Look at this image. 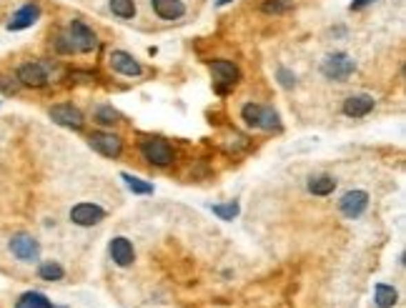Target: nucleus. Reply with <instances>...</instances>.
Returning <instances> with one entry per match:
<instances>
[{
  "label": "nucleus",
  "instance_id": "22",
  "mask_svg": "<svg viewBox=\"0 0 406 308\" xmlns=\"http://www.w3.org/2000/svg\"><path fill=\"white\" fill-rule=\"evenodd\" d=\"M108 6H110V10H113V15L123 18V21H128V18L136 15V0H110Z\"/></svg>",
  "mask_w": 406,
  "mask_h": 308
},
{
  "label": "nucleus",
  "instance_id": "26",
  "mask_svg": "<svg viewBox=\"0 0 406 308\" xmlns=\"http://www.w3.org/2000/svg\"><path fill=\"white\" fill-rule=\"evenodd\" d=\"M276 78H278V83H281V88H286V90L296 85V76H294V73H291L289 68H283V65H281L278 70H276Z\"/></svg>",
  "mask_w": 406,
  "mask_h": 308
},
{
  "label": "nucleus",
  "instance_id": "7",
  "mask_svg": "<svg viewBox=\"0 0 406 308\" xmlns=\"http://www.w3.org/2000/svg\"><path fill=\"white\" fill-rule=\"evenodd\" d=\"M68 41H70V45H73L76 53H90V50H96V45H98L96 33H93V30H90V28L85 25L83 21H70Z\"/></svg>",
  "mask_w": 406,
  "mask_h": 308
},
{
  "label": "nucleus",
  "instance_id": "9",
  "mask_svg": "<svg viewBox=\"0 0 406 308\" xmlns=\"http://www.w3.org/2000/svg\"><path fill=\"white\" fill-rule=\"evenodd\" d=\"M108 63H110V68L116 70V73H121V76H128V78L143 76V65H141L131 53H125V50H110Z\"/></svg>",
  "mask_w": 406,
  "mask_h": 308
},
{
  "label": "nucleus",
  "instance_id": "3",
  "mask_svg": "<svg viewBox=\"0 0 406 308\" xmlns=\"http://www.w3.org/2000/svg\"><path fill=\"white\" fill-rule=\"evenodd\" d=\"M354 70H356V63L349 53H331L324 58L321 63V73H324L329 81H338L344 83L354 76Z\"/></svg>",
  "mask_w": 406,
  "mask_h": 308
},
{
  "label": "nucleus",
  "instance_id": "13",
  "mask_svg": "<svg viewBox=\"0 0 406 308\" xmlns=\"http://www.w3.org/2000/svg\"><path fill=\"white\" fill-rule=\"evenodd\" d=\"M108 254L113 258V263L121 268H128L133 266V260H136V251H133V243L125 236H116V238L110 240L108 246Z\"/></svg>",
  "mask_w": 406,
  "mask_h": 308
},
{
  "label": "nucleus",
  "instance_id": "28",
  "mask_svg": "<svg viewBox=\"0 0 406 308\" xmlns=\"http://www.w3.org/2000/svg\"><path fill=\"white\" fill-rule=\"evenodd\" d=\"M8 81H10V78H0V90H3V93H15V85Z\"/></svg>",
  "mask_w": 406,
  "mask_h": 308
},
{
  "label": "nucleus",
  "instance_id": "4",
  "mask_svg": "<svg viewBox=\"0 0 406 308\" xmlns=\"http://www.w3.org/2000/svg\"><path fill=\"white\" fill-rule=\"evenodd\" d=\"M211 73H214V81H216V90H219L221 96L228 93V90H234L241 81V70L236 68L231 61H211Z\"/></svg>",
  "mask_w": 406,
  "mask_h": 308
},
{
  "label": "nucleus",
  "instance_id": "14",
  "mask_svg": "<svg viewBox=\"0 0 406 308\" xmlns=\"http://www.w3.org/2000/svg\"><path fill=\"white\" fill-rule=\"evenodd\" d=\"M374 105H376V101H374V96H369V93H356V96H349L344 101V116L346 118H364L369 116L374 110Z\"/></svg>",
  "mask_w": 406,
  "mask_h": 308
},
{
  "label": "nucleus",
  "instance_id": "29",
  "mask_svg": "<svg viewBox=\"0 0 406 308\" xmlns=\"http://www.w3.org/2000/svg\"><path fill=\"white\" fill-rule=\"evenodd\" d=\"M374 0H352V10H364L366 6H372Z\"/></svg>",
  "mask_w": 406,
  "mask_h": 308
},
{
  "label": "nucleus",
  "instance_id": "1",
  "mask_svg": "<svg viewBox=\"0 0 406 308\" xmlns=\"http://www.w3.org/2000/svg\"><path fill=\"white\" fill-rule=\"evenodd\" d=\"M241 118L246 125L258 130H281V116L271 105H258V103H246L241 108Z\"/></svg>",
  "mask_w": 406,
  "mask_h": 308
},
{
  "label": "nucleus",
  "instance_id": "17",
  "mask_svg": "<svg viewBox=\"0 0 406 308\" xmlns=\"http://www.w3.org/2000/svg\"><path fill=\"white\" fill-rule=\"evenodd\" d=\"M399 301V294H396V288L389 286V283H376L374 288V303L379 308H394Z\"/></svg>",
  "mask_w": 406,
  "mask_h": 308
},
{
  "label": "nucleus",
  "instance_id": "23",
  "mask_svg": "<svg viewBox=\"0 0 406 308\" xmlns=\"http://www.w3.org/2000/svg\"><path fill=\"white\" fill-rule=\"evenodd\" d=\"M121 178L125 181L128 191L138 193V196H151V193H153V185L151 183H145V181L136 178V176H131V173H121Z\"/></svg>",
  "mask_w": 406,
  "mask_h": 308
},
{
  "label": "nucleus",
  "instance_id": "24",
  "mask_svg": "<svg viewBox=\"0 0 406 308\" xmlns=\"http://www.w3.org/2000/svg\"><path fill=\"white\" fill-rule=\"evenodd\" d=\"M294 8V0H263L261 10L266 15H283Z\"/></svg>",
  "mask_w": 406,
  "mask_h": 308
},
{
  "label": "nucleus",
  "instance_id": "20",
  "mask_svg": "<svg viewBox=\"0 0 406 308\" xmlns=\"http://www.w3.org/2000/svg\"><path fill=\"white\" fill-rule=\"evenodd\" d=\"M38 276H41L43 281H63L65 271H63L61 263H55V260H45V263L38 266Z\"/></svg>",
  "mask_w": 406,
  "mask_h": 308
},
{
  "label": "nucleus",
  "instance_id": "19",
  "mask_svg": "<svg viewBox=\"0 0 406 308\" xmlns=\"http://www.w3.org/2000/svg\"><path fill=\"white\" fill-rule=\"evenodd\" d=\"M15 308H55L53 303L48 301V296L38 294V291H28L18 298Z\"/></svg>",
  "mask_w": 406,
  "mask_h": 308
},
{
  "label": "nucleus",
  "instance_id": "2",
  "mask_svg": "<svg viewBox=\"0 0 406 308\" xmlns=\"http://www.w3.org/2000/svg\"><path fill=\"white\" fill-rule=\"evenodd\" d=\"M141 156L151 165H159V168H165V165H171L176 161L171 143L163 141V138H143L141 141Z\"/></svg>",
  "mask_w": 406,
  "mask_h": 308
},
{
  "label": "nucleus",
  "instance_id": "11",
  "mask_svg": "<svg viewBox=\"0 0 406 308\" xmlns=\"http://www.w3.org/2000/svg\"><path fill=\"white\" fill-rule=\"evenodd\" d=\"M103 218H105V211L96 203H78L70 208V220H73L76 226H83V228L96 226V223H101Z\"/></svg>",
  "mask_w": 406,
  "mask_h": 308
},
{
  "label": "nucleus",
  "instance_id": "10",
  "mask_svg": "<svg viewBox=\"0 0 406 308\" xmlns=\"http://www.w3.org/2000/svg\"><path fill=\"white\" fill-rule=\"evenodd\" d=\"M18 83L26 88H43V85H48V70L43 63H23L18 68Z\"/></svg>",
  "mask_w": 406,
  "mask_h": 308
},
{
  "label": "nucleus",
  "instance_id": "5",
  "mask_svg": "<svg viewBox=\"0 0 406 308\" xmlns=\"http://www.w3.org/2000/svg\"><path fill=\"white\" fill-rule=\"evenodd\" d=\"M8 248L23 263H35V260L41 258V243L30 233H15L13 238H10V243H8Z\"/></svg>",
  "mask_w": 406,
  "mask_h": 308
},
{
  "label": "nucleus",
  "instance_id": "31",
  "mask_svg": "<svg viewBox=\"0 0 406 308\" xmlns=\"http://www.w3.org/2000/svg\"><path fill=\"white\" fill-rule=\"evenodd\" d=\"M226 3H231V0H219V6H226Z\"/></svg>",
  "mask_w": 406,
  "mask_h": 308
},
{
  "label": "nucleus",
  "instance_id": "25",
  "mask_svg": "<svg viewBox=\"0 0 406 308\" xmlns=\"http://www.w3.org/2000/svg\"><path fill=\"white\" fill-rule=\"evenodd\" d=\"M238 211H241V205L236 203V201H228L223 205H214V213L221 220H234L238 216Z\"/></svg>",
  "mask_w": 406,
  "mask_h": 308
},
{
  "label": "nucleus",
  "instance_id": "18",
  "mask_svg": "<svg viewBox=\"0 0 406 308\" xmlns=\"http://www.w3.org/2000/svg\"><path fill=\"white\" fill-rule=\"evenodd\" d=\"M336 188V178L334 176H311L309 178V193L314 196H329Z\"/></svg>",
  "mask_w": 406,
  "mask_h": 308
},
{
  "label": "nucleus",
  "instance_id": "6",
  "mask_svg": "<svg viewBox=\"0 0 406 308\" xmlns=\"http://www.w3.org/2000/svg\"><path fill=\"white\" fill-rule=\"evenodd\" d=\"M88 143L93 151H98L105 158H118L123 153V138L116 136V133H108V130H96V133H90Z\"/></svg>",
  "mask_w": 406,
  "mask_h": 308
},
{
  "label": "nucleus",
  "instance_id": "30",
  "mask_svg": "<svg viewBox=\"0 0 406 308\" xmlns=\"http://www.w3.org/2000/svg\"><path fill=\"white\" fill-rule=\"evenodd\" d=\"M70 78H78V81H93L96 76H90V73H70Z\"/></svg>",
  "mask_w": 406,
  "mask_h": 308
},
{
  "label": "nucleus",
  "instance_id": "15",
  "mask_svg": "<svg viewBox=\"0 0 406 308\" xmlns=\"http://www.w3.org/2000/svg\"><path fill=\"white\" fill-rule=\"evenodd\" d=\"M153 13L159 15L161 21H179L186 15V3L183 0H151Z\"/></svg>",
  "mask_w": 406,
  "mask_h": 308
},
{
  "label": "nucleus",
  "instance_id": "21",
  "mask_svg": "<svg viewBox=\"0 0 406 308\" xmlns=\"http://www.w3.org/2000/svg\"><path fill=\"white\" fill-rule=\"evenodd\" d=\"M98 125H116L121 123V116H118V110H113V105H98L96 113H93Z\"/></svg>",
  "mask_w": 406,
  "mask_h": 308
},
{
  "label": "nucleus",
  "instance_id": "27",
  "mask_svg": "<svg viewBox=\"0 0 406 308\" xmlns=\"http://www.w3.org/2000/svg\"><path fill=\"white\" fill-rule=\"evenodd\" d=\"M55 48H58V53H76L73 45H70V41H68V35H61V38L55 41Z\"/></svg>",
  "mask_w": 406,
  "mask_h": 308
},
{
  "label": "nucleus",
  "instance_id": "12",
  "mask_svg": "<svg viewBox=\"0 0 406 308\" xmlns=\"http://www.w3.org/2000/svg\"><path fill=\"white\" fill-rule=\"evenodd\" d=\"M366 208H369V193L366 191H349L344 193V198L338 201V211L352 220L358 218V216H364Z\"/></svg>",
  "mask_w": 406,
  "mask_h": 308
},
{
  "label": "nucleus",
  "instance_id": "8",
  "mask_svg": "<svg viewBox=\"0 0 406 308\" xmlns=\"http://www.w3.org/2000/svg\"><path fill=\"white\" fill-rule=\"evenodd\" d=\"M48 116L53 123L63 125V128H70V130H81L83 123H85L83 113L76 105H70V103H58V105H53V108L48 110Z\"/></svg>",
  "mask_w": 406,
  "mask_h": 308
},
{
  "label": "nucleus",
  "instance_id": "16",
  "mask_svg": "<svg viewBox=\"0 0 406 308\" xmlns=\"http://www.w3.org/2000/svg\"><path fill=\"white\" fill-rule=\"evenodd\" d=\"M38 18H41V8L35 6V3H28L18 13H13V18L8 23V30H26V28L35 25Z\"/></svg>",
  "mask_w": 406,
  "mask_h": 308
}]
</instances>
